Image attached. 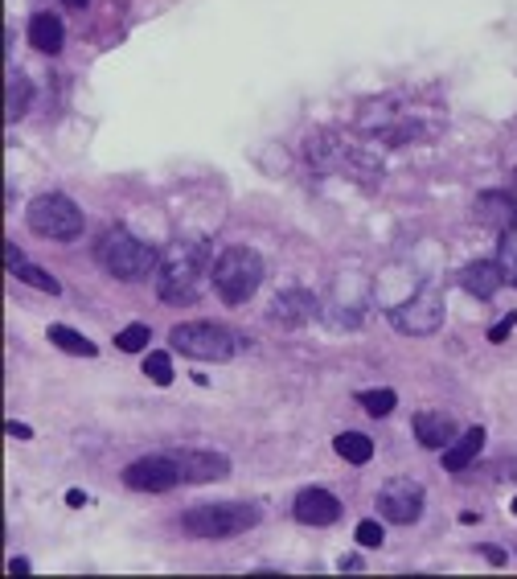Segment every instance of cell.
<instances>
[{
    "mask_svg": "<svg viewBox=\"0 0 517 579\" xmlns=\"http://www.w3.org/2000/svg\"><path fill=\"white\" fill-rule=\"evenodd\" d=\"M501 284H505V267H501V263H489V259H476V263H468L464 272H460V288H464L468 296H481V300H489Z\"/></svg>",
    "mask_w": 517,
    "mask_h": 579,
    "instance_id": "5bb4252c",
    "label": "cell"
},
{
    "mask_svg": "<svg viewBox=\"0 0 517 579\" xmlns=\"http://www.w3.org/2000/svg\"><path fill=\"white\" fill-rule=\"evenodd\" d=\"M481 555H485L493 567H501V563H505V551H501V547H481Z\"/></svg>",
    "mask_w": 517,
    "mask_h": 579,
    "instance_id": "f546056e",
    "label": "cell"
},
{
    "mask_svg": "<svg viewBox=\"0 0 517 579\" xmlns=\"http://www.w3.org/2000/svg\"><path fill=\"white\" fill-rule=\"evenodd\" d=\"M66 5H70V9H87V5H91V0H66Z\"/></svg>",
    "mask_w": 517,
    "mask_h": 579,
    "instance_id": "836d02e7",
    "label": "cell"
},
{
    "mask_svg": "<svg viewBox=\"0 0 517 579\" xmlns=\"http://www.w3.org/2000/svg\"><path fill=\"white\" fill-rule=\"evenodd\" d=\"M513 325H517V313H509V317H501V321H497V325L489 329V341H505Z\"/></svg>",
    "mask_w": 517,
    "mask_h": 579,
    "instance_id": "83f0119b",
    "label": "cell"
},
{
    "mask_svg": "<svg viewBox=\"0 0 517 579\" xmlns=\"http://www.w3.org/2000/svg\"><path fill=\"white\" fill-rule=\"evenodd\" d=\"M29 95H33V87L21 79V74H9V124H17L29 111Z\"/></svg>",
    "mask_w": 517,
    "mask_h": 579,
    "instance_id": "7402d4cb",
    "label": "cell"
},
{
    "mask_svg": "<svg viewBox=\"0 0 517 579\" xmlns=\"http://www.w3.org/2000/svg\"><path fill=\"white\" fill-rule=\"evenodd\" d=\"M5 428H9V436H13V440H29V436H33V428H29V423H21V419H9Z\"/></svg>",
    "mask_w": 517,
    "mask_h": 579,
    "instance_id": "f1b7e54d",
    "label": "cell"
},
{
    "mask_svg": "<svg viewBox=\"0 0 517 579\" xmlns=\"http://www.w3.org/2000/svg\"><path fill=\"white\" fill-rule=\"evenodd\" d=\"M9 571H13V575H25V571H29V559H25V555H13V559H9Z\"/></svg>",
    "mask_w": 517,
    "mask_h": 579,
    "instance_id": "4dcf8cb0",
    "label": "cell"
},
{
    "mask_svg": "<svg viewBox=\"0 0 517 579\" xmlns=\"http://www.w3.org/2000/svg\"><path fill=\"white\" fill-rule=\"evenodd\" d=\"M62 42H66V29H62V21L54 17V13H33V21H29V46L37 50V54H62Z\"/></svg>",
    "mask_w": 517,
    "mask_h": 579,
    "instance_id": "e0dca14e",
    "label": "cell"
},
{
    "mask_svg": "<svg viewBox=\"0 0 517 579\" xmlns=\"http://www.w3.org/2000/svg\"><path fill=\"white\" fill-rule=\"evenodd\" d=\"M5 259H9V272L21 280V284H29V288H37V292H50V296H58L62 292V284L50 276V272H42V267H37V263H29L13 243L5 247Z\"/></svg>",
    "mask_w": 517,
    "mask_h": 579,
    "instance_id": "d6986e66",
    "label": "cell"
},
{
    "mask_svg": "<svg viewBox=\"0 0 517 579\" xmlns=\"http://www.w3.org/2000/svg\"><path fill=\"white\" fill-rule=\"evenodd\" d=\"M173 350L185 354V358H197V362H226L234 354V337L230 329L214 325V321H185V325H173L169 333Z\"/></svg>",
    "mask_w": 517,
    "mask_h": 579,
    "instance_id": "8992f818",
    "label": "cell"
},
{
    "mask_svg": "<svg viewBox=\"0 0 517 579\" xmlns=\"http://www.w3.org/2000/svg\"><path fill=\"white\" fill-rule=\"evenodd\" d=\"M497 263L505 267V280L517 284V222L509 230H501V259Z\"/></svg>",
    "mask_w": 517,
    "mask_h": 579,
    "instance_id": "603a6c76",
    "label": "cell"
},
{
    "mask_svg": "<svg viewBox=\"0 0 517 579\" xmlns=\"http://www.w3.org/2000/svg\"><path fill=\"white\" fill-rule=\"evenodd\" d=\"M292 514H296V522H304V526H333V522L341 518V501H337L329 489H300Z\"/></svg>",
    "mask_w": 517,
    "mask_h": 579,
    "instance_id": "7c38bea8",
    "label": "cell"
},
{
    "mask_svg": "<svg viewBox=\"0 0 517 579\" xmlns=\"http://www.w3.org/2000/svg\"><path fill=\"white\" fill-rule=\"evenodd\" d=\"M25 222L33 235L54 239V243H74L83 235V210H78L66 193H42V198H33L25 210Z\"/></svg>",
    "mask_w": 517,
    "mask_h": 579,
    "instance_id": "5b68a950",
    "label": "cell"
},
{
    "mask_svg": "<svg viewBox=\"0 0 517 579\" xmlns=\"http://www.w3.org/2000/svg\"><path fill=\"white\" fill-rule=\"evenodd\" d=\"M124 485L140 489V493H169L173 485H181L177 460L173 456H140L124 469Z\"/></svg>",
    "mask_w": 517,
    "mask_h": 579,
    "instance_id": "30bf717a",
    "label": "cell"
},
{
    "mask_svg": "<svg viewBox=\"0 0 517 579\" xmlns=\"http://www.w3.org/2000/svg\"><path fill=\"white\" fill-rule=\"evenodd\" d=\"M476 218H481L485 226H493V230H509L517 222V202L501 189H489V193L476 198Z\"/></svg>",
    "mask_w": 517,
    "mask_h": 579,
    "instance_id": "2e32d148",
    "label": "cell"
},
{
    "mask_svg": "<svg viewBox=\"0 0 517 579\" xmlns=\"http://www.w3.org/2000/svg\"><path fill=\"white\" fill-rule=\"evenodd\" d=\"M144 374H148L156 386H169V382H173V362H169V354H152V358L144 362Z\"/></svg>",
    "mask_w": 517,
    "mask_h": 579,
    "instance_id": "484cf974",
    "label": "cell"
},
{
    "mask_svg": "<svg viewBox=\"0 0 517 579\" xmlns=\"http://www.w3.org/2000/svg\"><path fill=\"white\" fill-rule=\"evenodd\" d=\"M382 538H386L382 522H374V518L357 522V543H362V547H382Z\"/></svg>",
    "mask_w": 517,
    "mask_h": 579,
    "instance_id": "4316f807",
    "label": "cell"
},
{
    "mask_svg": "<svg viewBox=\"0 0 517 579\" xmlns=\"http://www.w3.org/2000/svg\"><path fill=\"white\" fill-rule=\"evenodd\" d=\"M411 428H415V440L423 448H448L456 440V423L448 415H440V411H419L411 419Z\"/></svg>",
    "mask_w": 517,
    "mask_h": 579,
    "instance_id": "9a60e30c",
    "label": "cell"
},
{
    "mask_svg": "<svg viewBox=\"0 0 517 579\" xmlns=\"http://www.w3.org/2000/svg\"><path fill=\"white\" fill-rule=\"evenodd\" d=\"M308 317H316V296L304 292V288H288L271 300V321H284L288 329L304 325Z\"/></svg>",
    "mask_w": 517,
    "mask_h": 579,
    "instance_id": "4fadbf2b",
    "label": "cell"
},
{
    "mask_svg": "<svg viewBox=\"0 0 517 579\" xmlns=\"http://www.w3.org/2000/svg\"><path fill=\"white\" fill-rule=\"evenodd\" d=\"M50 341L58 345L62 354H74V358H95V354H99L95 341H87L78 329H66V325H54V329H50Z\"/></svg>",
    "mask_w": 517,
    "mask_h": 579,
    "instance_id": "44dd1931",
    "label": "cell"
},
{
    "mask_svg": "<svg viewBox=\"0 0 517 579\" xmlns=\"http://www.w3.org/2000/svg\"><path fill=\"white\" fill-rule=\"evenodd\" d=\"M177 460V473H181V485H210V481H222L230 473V460L222 452H173Z\"/></svg>",
    "mask_w": 517,
    "mask_h": 579,
    "instance_id": "8fae6325",
    "label": "cell"
},
{
    "mask_svg": "<svg viewBox=\"0 0 517 579\" xmlns=\"http://www.w3.org/2000/svg\"><path fill=\"white\" fill-rule=\"evenodd\" d=\"M263 284V259L251 247H226L214 259V288L226 304H243Z\"/></svg>",
    "mask_w": 517,
    "mask_h": 579,
    "instance_id": "277c9868",
    "label": "cell"
},
{
    "mask_svg": "<svg viewBox=\"0 0 517 579\" xmlns=\"http://www.w3.org/2000/svg\"><path fill=\"white\" fill-rule=\"evenodd\" d=\"M481 448H485V428H468L464 436H456L448 448H444V460L440 465L448 469V473H464L476 456H481Z\"/></svg>",
    "mask_w": 517,
    "mask_h": 579,
    "instance_id": "ac0fdd59",
    "label": "cell"
},
{
    "mask_svg": "<svg viewBox=\"0 0 517 579\" xmlns=\"http://www.w3.org/2000/svg\"><path fill=\"white\" fill-rule=\"evenodd\" d=\"M259 522V510L247 501H210V506H193L181 514V530L193 538H234Z\"/></svg>",
    "mask_w": 517,
    "mask_h": 579,
    "instance_id": "3957f363",
    "label": "cell"
},
{
    "mask_svg": "<svg viewBox=\"0 0 517 579\" xmlns=\"http://www.w3.org/2000/svg\"><path fill=\"white\" fill-rule=\"evenodd\" d=\"M509 510H513V514H517V497H513V506H509Z\"/></svg>",
    "mask_w": 517,
    "mask_h": 579,
    "instance_id": "e575fe53",
    "label": "cell"
},
{
    "mask_svg": "<svg viewBox=\"0 0 517 579\" xmlns=\"http://www.w3.org/2000/svg\"><path fill=\"white\" fill-rule=\"evenodd\" d=\"M308 161L312 169H321V173H357V177H374L378 173V161L366 157V152H357L353 144H345L341 136L333 132H321V136H312L308 140Z\"/></svg>",
    "mask_w": 517,
    "mask_h": 579,
    "instance_id": "52a82bcc",
    "label": "cell"
},
{
    "mask_svg": "<svg viewBox=\"0 0 517 579\" xmlns=\"http://www.w3.org/2000/svg\"><path fill=\"white\" fill-rule=\"evenodd\" d=\"M497 473H501V477H517V460H513V465H501Z\"/></svg>",
    "mask_w": 517,
    "mask_h": 579,
    "instance_id": "d6a6232c",
    "label": "cell"
},
{
    "mask_svg": "<svg viewBox=\"0 0 517 579\" xmlns=\"http://www.w3.org/2000/svg\"><path fill=\"white\" fill-rule=\"evenodd\" d=\"M378 514L386 522H415L423 514V485L411 477H394L378 489Z\"/></svg>",
    "mask_w": 517,
    "mask_h": 579,
    "instance_id": "9c48e42d",
    "label": "cell"
},
{
    "mask_svg": "<svg viewBox=\"0 0 517 579\" xmlns=\"http://www.w3.org/2000/svg\"><path fill=\"white\" fill-rule=\"evenodd\" d=\"M95 259L103 263V272H107L111 280L136 284V280L156 276V259H161V255H156L148 243H140L132 230L111 226V230H103L99 243H95Z\"/></svg>",
    "mask_w": 517,
    "mask_h": 579,
    "instance_id": "7a4b0ae2",
    "label": "cell"
},
{
    "mask_svg": "<svg viewBox=\"0 0 517 579\" xmlns=\"http://www.w3.org/2000/svg\"><path fill=\"white\" fill-rule=\"evenodd\" d=\"M357 403H362L374 419H382V415H390L394 411V403H399V395H394V391H386V386H382V391H362V395H357Z\"/></svg>",
    "mask_w": 517,
    "mask_h": 579,
    "instance_id": "cb8c5ba5",
    "label": "cell"
},
{
    "mask_svg": "<svg viewBox=\"0 0 517 579\" xmlns=\"http://www.w3.org/2000/svg\"><path fill=\"white\" fill-rule=\"evenodd\" d=\"M202 272H206V243L173 239L156 259V292H161L165 304H189L197 300Z\"/></svg>",
    "mask_w": 517,
    "mask_h": 579,
    "instance_id": "6da1fadb",
    "label": "cell"
},
{
    "mask_svg": "<svg viewBox=\"0 0 517 579\" xmlns=\"http://www.w3.org/2000/svg\"><path fill=\"white\" fill-rule=\"evenodd\" d=\"M148 337H152V329L136 321V325H128V329H119L115 345H119V350H124V354H140V350H144V345H148Z\"/></svg>",
    "mask_w": 517,
    "mask_h": 579,
    "instance_id": "d4e9b609",
    "label": "cell"
},
{
    "mask_svg": "<svg viewBox=\"0 0 517 579\" xmlns=\"http://www.w3.org/2000/svg\"><path fill=\"white\" fill-rule=\"evenodd\" d=\"M83 501H87V493H83V489H70V493H66V506H74V510L83 506Z\"/></svg>",
    "mask_w": 517,
    "mask_h": 579,
    "instance_id": "1f68e13d",
    "label": "cell"
},
{
    "mask_svg": "<svg viewBox=\"0 0 517 579\" xmlns=\"http://www.w3.org/2000/svg\"><path fill=\"white\" fill-rule=\"evenodd\" d=\"M386 317H390V325H394V329L407 333V337H427V333L440 329V321H444V296L435 292L431 284H423L411 300L394 304Z\"/></svg>",
    "mask_w": 517,
    "mask_h": 579,
    "instance_id": "ba28073f",
    "label": "cell"
},
{
    "mask_svg": "<svg viewBox=\"0 0 517 579\" xmlns=\"http://www.w3.org/2000/svg\"><path fill=\"white\" fill-rule=\"evenodd\" d=\"M333 452H337L341 460H349V465H370V460H374V444H370V436H362V432H341V436L333 440Z\"/></svg>",
    "mask_w": 517,
    "mask_h": 579,
    "instance_id": "ffe728a7",
    "label": "cell"
}]
</instances>
